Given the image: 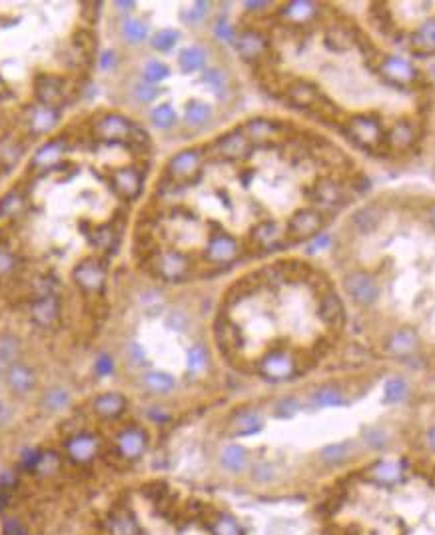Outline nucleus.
Listing matches in <instances>:
<instances>
[{"label": "nucleus", "instance_id": "29", "mask_svg": "<svg viewBox=\"0 0 435 535\" xmlns=\"http://www.w3.org/2000/svg\"><path fill=\"white\" fill-rule=\"evenodd\" d=\"M152 120L160 128H170L172 124L176 122V114H174L170 104H162V106H158L156 110L152 112Z\"/></svg>", "mask_w": 435, "mask_h": 535}, {"label": "nucleus", "instance_id": "15", "mask_svg": "<svg viewBox=\"0 0 435 535\" xmlns=\"http://www.w3.org/2000/svg\"><path fill=\"white\" fill-rule=\"evenodd\" d=\"M68 146L64 140H50V142H46L33 158V164L36 168H52L56 166L62 156L66 154Z\"/></svg>", "mask_w": 435, "mask_h": 535}, {"label": "nucleus", "instance_id": "12", "mask_svg": "<svg viewBox=\"0 0 435 535\" xmlns=\"http://www.w3.org/2000/svg\"><path fill=\"white\" fill-rule=\"evenodd\" d=\"M60 316V300L54 294H42L33 304V318L38 326H52Z\"/></svg>", "mask_w": 435, "mask_h": 535}, {"label": "nucleus", "instance_id": "7", "mask_svg": "<svg viewBox=\"0 0 435 535\" xmlns=\"http://www.w3.org/2000/svg\"><path fill=\"white\" fill-rule=\"evenodd\" d=\"M74 280L84 292H100L106 282V268L96 260H84L74 268Z\"/></svg>", "mask_w": 435, "mask_h": 535}, {"label": "nucleus", "instance_id": "3", "mask_svg": "<svg viewBox=\"0 0 435 535\" xmlns=\"http://www.w3.org/2000/svg\"><path fill=\"white\" fill-rule=\"evenodd\" d=\"M94 132L104 142H126L134 138L136 126L120 114H108L96 122Z\"/></svg>", "mask_w": 435, "mask_h": 535}, {"label": "nucleus", "instance_id": "31", "mask_svg": "<svg viewBox=\"0 0 435 535\" xmlns=\"http://www.w3.org/2000/svg\"><path fill=\"white\" fill-rule=\"evenodd\" d=\"M176 38H178V33L166 28V30H160V33L154 36L152 45H154V48H158V50H170L172 46L176 45Z\"/></svg>", "mask_w": 435, "mask_h": 535}, {"label": "nucleus", "instance_id": "2", "mask_svg": "<svg viewBox=\"0 0 435 535\" xmlns=\"http://www.w3.org/2000/svg\"><path fill=\"white\" fill-rule=\"evenodd\" d=\"M110 184L114 192L124 198V200H136L144 186V176L140 168L136 166H120L112 170Z\"/></svg>", "mask_w": 435, "mask_h": 535}, {"label": "nucleus", "instance_id": "1", "mask_svg": "<svg viewBox=\"0 0 435 535\" xmlns=\"http://www.w3.org/2000/svg\"><path fill=\"white\" fill-rule=\"evenodd\" d=\"M278 30L294 40L303 62L278 79V94L354 154L398 160L415 152L424 118L398 98L425 92L424 72L412 58L388 50L364 23L337 4L288 2Z\"/></svg>", "mask_w": 435, "mask_h": 535}, {"label": "nucleus", "instance_id": "10", "mask_svg": "<svg viewBox=\"0 0 435 535\" xmlns=\"http://www.w3.org/2000/svg\"><path fill=\"white\" fill-rule=\"evenodd\" d=\"M6 384L14 396H28L36 388V376L28 366L24 364H12L6 369Z\"/></svg>", "mask_w": 435, "mask_h": 535}, {"label": "nucleus", "instance_id": "14", "mask_svg": "<svg viewBox=\"0 0 435 535\" xmlns=\"http://www.w3.org/2000/svg\"><path fill=\"white\" fill-rule=\"evenodd\" d=\"M106 531L108 535H140V524L130 512L118 510L108 517Z\"/></svg>", "mask_w": 435, "mask_h": 535}, {"label": "nucleus", "instance_id": "25", "mask_svg": "<svg viewBox=\"0 0 435 535\" xmlns=\"http://www.w3.org/2000/svg\"><path fill=\"white\" fill-rule=\"evenodd\" d=\"M208 368V352L202 344L190 347L188 352V369L192 374H202L204 369Z\"/></svg>", "mask_w": 435, "mask_h": 535}, {"label": "nucleus", "instance_id": "22", "mask_svg": "<svg viewBox=\"0 0 435 535\" xmlns=\"http://www.w3.org/2000/svg\"><path fill=\"white\" fill-rule=\"evenodd\" d=\"M260 427H262V418H260V413L248 410V412H242L238 415V420H236L234 424V434L252 435L256 434Z\"/></svg>", "mask_w": 435, "mask_h": 535}, {"label": "nucleus", "instance_id": "11", "mask_svg": "<svg viewBox=\"0 0 435 535\" xmlns=\"http://www.w3.org/2000/svg\"><path fill=\"white\" fill-rule=\"evenodd\" d=\"M388 347H390V352L393 356H412V354L417 352V347H419V335H417V332H415L413 328H400V330H395V332L390 335Z\"/></svg>", "mask_w": 435, "mask_h": 535}, {"label": "nucleus", "instance_id": "34", "mask_svg": "<svg viewBox=\"0 0 435 535\" xmlns=\"http://www.w3.org/2000/svg\"><path fill=\"white\" fill-rule=\"evenodd\" d=\"M16 260L12 256L11 252H6V250H0V276H6V274H11L12 270H14V264Z\"/></svg>", "mask_w": 435, "mask_h": 535}, {"label": "nucleus", "instance_id": "6", "mask_svg": "<svg viewBox=\"0 0 435 535\" xmlns=\"http://www.w3.org/2000/svg\"><path fill=\"white\" fill-rule=\"evenodd\" d=\"M407 46L415 56L435 54V16H427L424 23L407 34Z\"/></svg>", "mask_w": 435, "mask_h": 535}, {"label": "nucleus", "instance_id": "33", "mask_svg": "<svg viewBox=\"0 0 435 535\" xmlns=\"http://www.w3.org/2000/svg\"><path fill=\"white\" fill-rule=\"evenodd\" d=\"M134 94H136V98H138V100L144 102V104H148V102H152L158 96V88H154L152 84L140 82V84H136Z\"/></svg>", "mask_w": 435, "mask_h": 535}, {"label": "nucleus", "instance_id": "13", "mask_svg": "<svg viewBox=\"0 0 435 535\" xmlns=\"http://www.w3.org/2000/svg\"><path fill=\"white\" fill-rule=\"evenodd\" d=\"M126 405H128V401H126L122 393L108 391V393H102L94 400V412L104 420H114L126 410Z\"/></svg>", "mask_w": 435, "mask_h": 535}, {"label": "nucleus", "instance_id": "39", "mask_svg": "<svg viewBox=\"0 0 435 535\" xmlns=\"http://www.w3.org/2000/svg\"><path fill=\"white\" fill-rule=\"evenodd\" d=\"M4 364H6V359H4V356L0 354V374L4 372Z\"/></svg>", "mask_w": 435, "mask_h": 535}, {"label": "nucleus", "instance_id": "19", "mask_svg": "<svg viewBox=\"0 0 435 535\" xmlns=\"http://www.w3.org/2000/svg\"><path fill=\"white\" fill-rule=\"evenodd\" d=\"M210 534L212 535H244L240 524L230 513H216L210 522Z\"/></svg>", "mask_w": 435, "mask_h": 535}, {"label": "nucleus", "instance_id": "4", "mask_svg": "<svg viewBox=\"0 0 435 535\" xmlns=\"http://www.w3.org/2000/svg\"><path fill=\"white\" fill-rule=\"evenodd\" d=\"M116 447L124 459L134 461L138 457H142L146 447H148V434L138 425H128L116 437Z\"/></svg>", "mask_w": 435, "mask_h": 535}, {"label": "nucleus", "instance_id": "28", "mask_svg": "<svg viewBox=\"0 0 435 535\" xmlns=\"http://www.w3.org/2000/svg\"><path fill=\"white\" fill-rule=\"evenodd\" d=\"M313 403H315L318 408L340 405V403H344V396H342V391L332 390V388H325V390L315 391V396H313Z\"/></svg>", "mask_w": 435, "mask_h": 535}, {"label": "nucleus", "instance_id": "30", "mask_svg": "<svg viewBox=\"0 0 435 535\" xmlns=\"http://www.w3.org/2000/svg\"><path fill=\"white\" fill-rule=\"evenodd\" d=\"M168 76V67L166 64H162V62H158V60H152V62H148L144 68V79L148 82H160V80H164Z\"/></svg>", "mask_w": 435, "mask_h": 535}, {"label": "nucleus", "instance_id": "37", "mask_svg": "<svg viewBox=\"0 0 435 535\" xmlns=\"http://www.w3.org/2000/svg\"><path fill=\"white\" fill-rule=\"evenodd\" d=\"M114 60H116V58H114V52H108V54H104V58H102V68H104V70H108V67H114Z\"/></svg>", "mask_w": 435, "mask_h": 535}, {"label": "nucleus", "instance_id": "9", "mask_svg": "<svg viewBox=\"0 0 435 535\" xmlns=\"http://www.w3.org/2000/svg\"><path fill=\"white\" fill-rule=\"evenodd\" d=\"M66 454L79 464H88L90 459H94L98 451V439L90 434H76L68 437L64 444Z\"/></svg>", "mask_w": 435, "mask_h": 535}, {"label": "nucleus", "instance_id": "20", "mask_svg": "<svg viewBox=\"0 0 435 535\" xmlns=\"http://www.w3.org/2000/svg\"><path fill=\"white\" fill-rule=\"evenodd\" d=\"M180 67L184 72H196L206 67V52L200 46H190L186 50H182L180 54Z\"/></svg>", "mask_w": 435, "mask_h": 535}, {"label": "nucleus", "instance_id": "16", "mask_svg": "<svg viewBox=\"0 0 435 535\" xmlns=\"http://www.w3.org/2000/svg\"><path fill=\"white\" fill-rule=\"evenodd\" d=\"M58 118H60V114H58L56 108L38 106V108L33 112V116H30V132L36 134V136L50 132L56 124H58Z\"/></svg>", "mask_w": 435, "mask_h": 535}, {"label": "nucleus", "instance_id": "21", "mask_svg": "<svg viewBox=\"0 0 435 535\" xmlns=\"http://www.w3.org/2000/svg\"><path fill=\"white\" fill-rule=\"evenodd\" d=\"M90 242L100 250H110L118 242V232L112 224H102L90 234Z\"/></svg>", "mask_w": 435, "mask_h": 535}, {"label": "nucleus", "instance_id": "27", "mask_svg": "<svg viewBox=\"0 0 435 535\" xmlns=\"http://www.w3.org/2000/svg\"><path fill=\"white\" fill-rule=\"evenodd\" d=\"M68 401H70V396H68V391L60 390V388H54V390L46 391L42 403H45L46 410H50V412H58V410L66 408Z\"/></svg>", "mask_w": 435, "mask_h": 535}, {"label": "nucleus", "instance_id": "32", "mask_svg": "<svg viewBox=\"0 0 435 535\" xmlns=\"http://www.w3.org/2000/svg\"><path fill=\"white\" fill-rule=\"evenodd\" d=\"M405 391H407V386H405V381L400 378H393L388 381V386H385V396H388V400L390 401H402L405 398Z\"/></svg>", "mask_w": 435, "mask_h": 535}, {"label": "nucleus", "instance_id": "35", "mask_svg": "<svg viewBox=\"0 0 435 535\" xmlns=\"http://www.w3.org/2000/svg\"><path fill=\"white\" fill-rule=\"evenodd\" d=\"M94 369H96V374L104 378V376H108L112 369H114V364H112V357L110 356H100L96 359V364H94Z\"/></svg>", "mask_w": 435, "mask_h": 535}, {"label": "nucleus", "instance_id": "24", "mask_svg": "<svg viewBox=\"0 0 435 535\" xmlns=\"http://www.w3.org/2000/svg\"><path fill=\"white\" fill-rule=\"evenodd\" d=\"M122 36L128 45H140L148 36V26L140 21H126L122 26Z\"/></svg>", "mask_w": 435, "mask_h": 535}, {"label": "nucleus", "instance_id": "17", "mask_svg": "<svg viewBox=\"0 0 435 535\" xmlns=\"http://www.w3.org/2000/svg\"><path fill=\"white\" fill-rule=\"evenodd\" d=\"M220 464L224 466V469H228L232 473H240L248 466V451L242 446L224 447L222 456H220Z\"/></svg>", "mask_w": 435, "mask_h": 535}, {"label": "nucleus", "instance_id": "18", "mask_svg": "<svg viewBox=\"0 0 435 535\" xmlns=\"http://www.w3.org/2000/svg\"><path fill=\"white\" fill-rule=\"evenodd\" d=\"M144 388L152 393H170L176 386V379L166 372H148L142 379Z\"/></svg>", "mask_w": 435, "mask_h": 535}, {"label": "nucleus", "instance_id": "8", "mask_svg": "<svg viewBox=\"0 0 435 535\" xmlns=\"http://www.w3.org/2000/svg\"><path fill=\"white\" fill-rule=\"evenodd\" d=\"M34 92L42 106L56 108L64 100V80L54 74H40L34 82Z\"/></svg>", "mask_w": 435, "mask_h": 535}, {"label": "nucleus", "instance_id": "38", "mask_svg": "<svg viewBox=\"0 0 435 535\" xmlns=\"http://www.w3.org/2000/svg\"><path fill=\"white\" fill-rule=\"evenodd\" d=\"M6 531H8V535H26L23 531V529H21V527H18V525H16V524H8V525H6Z\"/></svg>", "mask_w": 435, "mask_h": 535}, {"label": "nucleus", "instance_id": "36", "mask_svg": "<svg viewBox=\"0 0 435 535\" xmlns=\"http://www.w3.org/2000/svg\"><path fill=\"white\" fill-rule=\"evenodd\" d=\"M425 444H427V447H429V451L435 454V425H431V427H429V432H427V435H425Z\"/></svg>", "mask_w": 435, "mask_h": 535}, {"label": "nucleus", "instance_id": "26", "mask_svg": "<svg viewBox=\"0 0 435 535\" xmlns=\"http://www.w3.org/2000/svg\"><path fill=\"white\" fill-rule=\"evenodd\" d=\"M210 106H206V104H202V102H192L190 106L186 108V120L192 126H202V124H206L210 120Z\"/></svg>", "mask_w": 435, "mask_h": 535}, {"label": "nucleus", "instance_id": "23", "mask_svg": "<svg viewBox=\"0 0 435 535\" xmlns=\"http://www.w3.org/2000/svg\"><path fill=\"white\" fill-rule=\"evenodd\" d=\"M24 208V196L21 192L12 190L2 200H0V218H11L16 214L23 212Z\"/></svg>", "mask_w": 435, "mask_h": 535}, {"label": "nucleus", "instance_id": "5", "mask_svg": "<svg viewBox=\"0 0 435 535\" xmlns=\"http://www.w3.org/2000/svg\"><path fill=\"white\" fill-rule=\"evenodd\" d=\"M369 480L380 488H395L405 480V464L402 459H380L369 468Z\"/></svg>", "mask_w": 435, "mask_h": 535}]
</instances>
